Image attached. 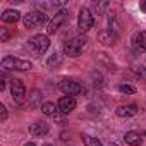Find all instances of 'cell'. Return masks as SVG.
<instances>
[{"label":"cell","instance_id":"obj_17","mask_svg":"<svg viewBox=\"0 0 146 146\" xmlns=\"http://www.w3.org/2000/svg\"><path fill=\"white\" fill-rule=\"evenodd\" d=\"M60 64H62V55H60V53H53V55H50V58H48V62H46V65H48L50 70L60 67Z\"/></svg>","mask_w":146,"mask_h":146},{"label":"cell","instance_id":"obj_16","mask_svg":"<svg viewBox=\"0 0 146 146\" xmlns=\"http://www.w3.org/2000/svg\"><path fill=\"white\" fill-rule=\"evenodd\" d=\"M124 139H125V143H127L129 146H139V144L143 143V139H141V136H139L137 132H125Z\"/></svg>","mask_w":146,"mask_h":146},{"label":"cell","instance_id":"obj_4","mask_svg":"<svg viewBox=\"0 0 146 146\" xmlns=\"http://www.w3.org/2000/svg\"><path fill=\"white\" fill-rule=\"evenodd\" d=\"M46 19H48V16H46L45 11H33V12L24 14L23 23H24V28L33 29V28H36V26H40V24H43V23H46Z\"/></svg>","mask_w":146,"mask_h":146},{"label":"cell","instance_id":"obj_12","mask_svg":"<svg viewBox=\"0 0 146 146\" xmlns=\"http://www.w3.org/2000/svg\"><path fill=\"white\" fill-rule=\"evenodd\" d=\"M19 19H21V12L16 11V9H7L2 14V23H7V24H14Z\"/></svg>","mask_w":146,"mask_h":146},{"label":"cell","instance_id":"obj_3","mask_svg":"<svg viewBox=\"0 0 146 146\" xmlns=\"http://www.w3.org/2000/svg\"><path fill=\"white\" fill-rule=\"evenodd\" d=\"M2 67L7 69V70H29L33 67V64L29 60H24V58L9 55V57H4L2 58Z\"/></svg>","mask_w":146,"mask_h":146},{"label":"cell","instance_id":"obj_8","mask_svg":"<svg viewBox=\"0 0 146 146\" xmlns=\"http://www.w3.org/2000/svg\"><path fill=\"white\" fill-rule=\"evenodd\" d=\"M65 17H67V12H65V11H57V12H55V17L50 21V24H48V28H46V33H48V35H55V33L58 31V28L62 26V23L65 21Z\"/></svg>","mask_w":146,"mask_h":146},{"label":"cell","instance_id":"obj_14","mask_svg":"<svg viewBox=\"0 0 146 146\" xmlns=\"http://www.w3.org/2000/svg\"><path fill=\"white\" fill-rule=\"evenodd\" d=\"M134 46L139 50V52H144L146 50V31H141L137 35H134Z\"/></svg>","mask_w":146,"mask_h":146},{"label":"cell","instance_id":"obj_27","mask_svg":"<svg viewBox=\"0 0 146 146\" xmlns=\"http://www.w3.org/2000/svg\"><path fill=\"white\" fill-rule=\"evenodd\" d=\"M24 146H36V144H35V143H26Z\"/></svg>","mask_w":146,"mask_h":146},{"label":"cell","instance_id":"obj_7","mask_svg":"<svg viewBox=\"0 0 146 146\" xmlns=\"http://www.w3.org/2000/svg\"><path fill=\"white\" fill-rule=\"evenodd\" d=\"M11 95L16 102H23V98L26 96V86L21 79H12L11 83Z\"/></svg>","mask_w":146,"mask_h":146},{"label":"cell","instance_id":"obj_13","mask_svg":"<svg viewBox=\"0 0 146 146\" xmlns=\"http://www.w3.org/2000/svg\"><path fill=\"white\" fill-rule=\"evenodd\" d=\"M137 105H122V107H119L117 110H115V113L119 115V117H134L136 113H137Z\"/></svg>","mask_w":146,"mask_h":146},{"label":"cell","instance_id":"obj_9","mask_svg":"<svg viewBox=\"0 0 146 146\" xmlns=\"http://www.w3.org/2000/svg\"><path fill=\"white\" fill-rule=\"evenodd\" d=\"M98 41L107 45V46H112V45H115L119 41V35L115 31H112V29H103V31L98 33Z\"/></svg>","mask_w":146,"mask_h":146},{"label":"cell","instance_id":"obj_6","mask_svg":"<svg viewBox=\"0 0 146 146\" xmlns=\"http://www.w3.org/2000/svg\"><path fill=\"white\" fill-rule=\"evenodd\" d=\"M60 90L65 93V96H76L81 93V84L76 83V81H72V79H64L60 81Z\"/></svg>","mask_w":146,"mask_h":146},{"label":"cell","instance_id":"obj_19","mask_svg":"<svg viewBox=\"0 0 146 146\" xmlns=\"http://www.w3.org/2000/svg\"><path fill=\"white\" fill-rule=\"evenodd\" d=\"M119 91L120 93H125V95H132V93H136V88L131 86V84H120L119 86Z\"/></svg>","mask_w":146,"mask_h":146},{"label":"cell","instance_id":"obj_2","mask_svg":"<svg viewBox=\"0 0 146 146\" xmlns=\"http://www.w3.org/2000/svg\"><path fill=\"white\" fill-rule=\"evenodd\" d=\"M86 41H88V38H86L84 35L70 38V40L65 41V45H64L65 55H69V57H79L81 52H83V48H84V45H86Z\"/></svg>","mask_w":146,"mask_h":146},{"label":"cell","instance_id":"obj_22","mask_svg":"<svg viewBox=\"0 0 146 146\" xmlns=\"http://www.w3.org/2000/svg\"><path fill=\"white\" fill-rule=\"evenodd\" d=\"M11 36V33L7 31V28H2V31H0V41H7Z\"/></svg>","mask_w":146,"mask_h":146},{"label":"cell","instance_id":"obj_26","mask_svg":"<svg viewBox=\"0 0 146 146\" xmlns=\"http://www.w3.org/2000/svg\"><path fill=\"white\" fill-rule=\"evenodd\" d=\"M141 9H143V11L146 12V0H144V2H143V4H141Z\"/></svg>","mask_w":146,"mask_h":146},{"label":"cell","instance_id":"obj_11","mask_svg":"<svg viewBox=\"0 0 146 146\" xmlns=\"http://www.w3.org/2000/svg\"><path fill=\"white\" fill-rule=\"evenodd\" d=\"M48 131H50V127H48L46 122H35V124L29 125V132H31V136H35V137H41V136H45Z\"/></svg>","mask_w":146,"mask_h":146},{"label":"cell","instance_id":"obj_15","mask_svg":"<svg viewBox=\"0 0 146 146\" xmlns=\"http://www.w3.org/2000/svg\"><path fill=\"white\" fill-rule=\"evenodd\" d=\"M41 112H43L45 115L55 117V115L58 113V107H57L55 103H52V102H45V103L41 105Z\"/></svg>","mask_w":146,"mask_h":146},{"label":"cell","instance_id":"obj_23","mask_svg":"<svg viewBox=\"0 0 146 146\" xmlns=\"http://www.w3.org/2000/svg\"><path fill=\"white\" fill-rule=\"evenodd\" d=\"M91 78H93V81H95V86H102V78H100L98 72H93Z\"/></svg>","mask_w":146,"mask_h":146},{"label":"cell","instance_id":"obj_18","mask_svg":"<svg viewBox=\"0 0 146 146\" xmlns=\"http://www.w3.org/2000/svg\"><path fill=\"white\" fill-rule=\"evenodd\" d=\"M83 141H84V146H103L96 137L88 136V134H83Z\"/></svg>","mask_w":146,"mask_h":146},{"label":"cell","instance_id":"obj_20","mask_svg":"<svg viewBox=\"0 0 146 146\" xmlns=\"http://www.w3.org/2000/svg\"><path fill=\"white\" fill-rule=\"evenodd\" d=\"M134 74H136L139 79H146V67H143V65L136 67V69H134Z\"/></svg>","mask_w":146,"mask_h":146},{"label":"cell","instance_id":"obj_5","mask_svg":"<svg viewBox=\"0 0 146 146\" xmlns=\"http://www.w3.org/2000/svg\"><path fill=\"white\" fill-rule=\"evenodd\" d=\"M93 24H95L93 12L90 9H86V7H83L79 11V14H78V28H79V31L86 33V31H90L93 28Z\"/></svg>","mask_w":146,"mask_h":146},{"label":"cell","instance_id":"obj_21","mask_svg":"<svg viewBox=\"0 0 146 146\" xmlns=\"http://www.w3.org/2000/svg\"><path fill=\"white\" fill-rule=\"evenodd\" d=\"M58 5H62V2H48V4H40V7H45V9H57Z\"/></svg>","mask_w":146,"mask_h":146},{"label":"cell","instance_id":"obj_25","mask_svg":"<svg viewBox=\"0 0 146 146\" xmlns=\"http://www.w3.org/2000/svg\"><path fill=\"white\" fill-rule=\"evenodd\" d=\"M7 119V108L5 105H0V120H5Z\"/></svg>","mask_w":146,"mask_h":146},{"label":"cell","instance_id":"obj_24","mask_svg":"<svg viewBox=\"0 0 146 146\" xmlns=\"http://www.w3.org/2000/svg\"><path fill=\"white\" fill-rule=\"evenodd\" d=\"M107 5H108L107 2H100V4H95V9H96V14H100V12H102L103 9H107Z\"/></svg>","mask_w":146,"mask_h":146},{"label":"cell","instance_id":"obj_29","mask_svg":"<svg viewBox=\"0 0 146 146\" xmlns=\"http://www.w3.org/2000/svg\"><path fill=\"white\" fill-rule=\"evenodd\" d=\"M45 146H52V144H45Z\"/></svg>","mask_w":146,"mask_h":146},{"label":"cell","instance_id":"obj_1","mask_svg":"<svg viewBox=\"0 0 146 146\" xmlns=\"http://www.w3.org/2000/svg\"><path fill=\"white\" fill-rule=\"evenodd\" d=\"M26 46H28V50H29L35 57H40V55H43V53L48 50L50 40H48L46 35H36V36H33L31 40H28Z\"/></svg>","mask_w":146,"mask_h":146},{"label":"cell","instance_id":"obj_28","mask_svg":"<svg viewBox=\"0 0 146 146\" xmlns=\"http://www.w3.org/2000/svg\"><path fill=\"white\" fill-rule=\"evenodd\" d=\"M108 146H117V144H113V143H112V144H108Z\"/></svg>","mask_w":146,"mask_h":146},{"label":"cell","instance_id":"obj_10","mask_svg":"<svg viewBox=\"0 0 146 146\" xmlns=\"http://www.w3.org/2000/svg\"><path fill=\"white\" fill-rule=\"evenodd\" d=\"M57 107H58V112L65 115V113H69L76 108V100H74V96H62L58 100Z\"/></svg>","mask_w":146,"mask_h":146}]
</instances>
